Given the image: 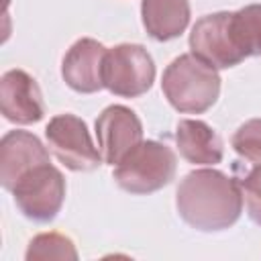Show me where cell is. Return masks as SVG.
Segmentation results:
<instances>
[{
    "label": "cell",
    "instance_id": "obj_5",
    "mask_svg": "<svg viewBox=\"0 0 261 261\" xmlns=\"http://www.w3.org/2000/svg\"><path fill=\"white\" fill-rule=\"evenodd\" d=\"M65 190L63 173L55 165L43 163L18 177L10 194L22 216L33 222H51L63 206Z\"/></svg>",
    "mask_w": 261,
    "mask_h": 261
},
{
    "label": "cell",
    "instance_id": "obj_6",
    "mask_svg": "<svg viewBox=\"0 0 261 261\" xmlns=\"http://www.w3.org/2000/svg\"><path fill=\"white\" fill-rule=\"evenodd\" d=\"M47 147L59 163L71 171H94L102 165L100 149L94 145L88 124L75 114H57L45 128Z\"/></svg>",
    "mask_w": 261,
    "mask_h": 261
},
{
    "label": "cell",
    "instance_id": "obj_17",
    "mask_svg": "<svg viewBox=\"0 0 261 261\" xmlns=\"http://www.w3.org/2000/svg\"><path fill=\"white\" fill-rule=\"evenodd\" d=\"M239 186L249 218L261 226V165H255L247 175H243Z\"/></svg>",
    "mask_w": 261,
    "mask_h": 261
},
{
    "label": "cell",
    "instance_id": "obj_9",
    "mask_svg": "<svg viewBox=\"0 0 261 261\" xmlns=\"http://www.w3.org/2000/svg\"><path fill=\"white\" fill-rule=\"evenodd\" d=\"M0 110L14 124H33L45 116L39 84L24 69H8L0 77Z\"/></svg>",
    "mask_w": 261,
    "mask_h": 261
},
{
    "label": "cell",
    "instance_id": "obj_2",
    "mask_svg": "<svg viewBox=\"0 0 261 261\" xmlns=\"http://www.w3.org/2000/svg\"><path fill=\"white\" fill-rule=\"evenodd\" d=\"M161 90L177 112L202 114L220 96V75L194 53H184L165 67Z\"/></svg>",
    "mask_w": 261,
    "mask_h": 261
},
{
    "label": "cell",
    "instance_id": "obj_8",
    "mask_svg": "<svg viewBox=\"0 0 261 261\" xmlns=\"http://www.w3.org/2000/svg\"><path fill=\"white\" fill-rule=\"evenodd\" d=\"M96 139L104 163L118 165L143 141V122L128 106L112 104L96 118Z\"/></svg>",
    "mask_w": 261,
    "mask_h": 261
},
{
    "label": "cell",
    "instance_id": "obj_4",
    "mask_svg": "<svg viewBox=\"0 0 261 261\" xmlns=\"http://www.w3.org/2000/svg\"><path fill=\"white\" fill-rule=\"evenodd\" d=\"M104 88L120 98H137L151 90L155 63L151 53L137 43H120L106 51L102 67Z\"/></svg>",
    "mask_w": 261,
    "mask_h": 261
},
{
    "label": "cell",
    "instance_id": "obj_16",
    "mask_svg": "<svg viewBox=\"0 0 261 261\" xmlns=\"http://www.w3.org/2000/svg\"><path fill=\"white\" fill-rule=\"evenodd\" d=\"M230 145L239 157L251 161L253 165H261V118L243 122L234 130Z\"/></svg>",
    "mask_w": 261,
    "mask_h": 261
},
{
    "label": "cell",
    "instance_id": "obj_3",
    "mask_svg": "<svg viewBox=\"0 0 261 261\" xmlns=\"http://www.w3.org/2000/svg\"><path fill=\"white\" fill-rule=\"evenodd\" d=\"M177 171V157L165 143L141 141L114 167V181L120 190L137 196L153 194L169 186Z\"/></svg>",
    "mask_w": 261,
    "mask_h": 261
},
{
    "label": "cell",
    "instance_id": "obj_13",
    "mask_svg": "<svg viewBox=\"0 0 261 261\" xmlns=\"http://www.w3.org/2000/svg\"><path fill=\"white\" fill-rule=\"evenodd\" d=\"M190 0H143L141 18L147 35L159 43L177 39L190 24Z\"/></svg>",
    "mask_w": 261,
    "mask_h": 261
},
{
    "label": "cell",
    "instance_id": "obj_1",
    "mask_svg": "<svg viewBox=\"0 0 261 261\" xmlns=\"http://www.w3.org/2000/svg\"><path fill=\"white\" fill-rule=\"evenodd\" d=\"M175 208L181 220L200 232L226 230L243 212L239 179L218 169H194L177 186Z\"/></svg>",
    "mask_w": 261,
    "mask_h": 261
},
{
    "label": "cell",
    "instance_id": "obj_10",
    "mask_svg": "<svg viewBox=\"0 0 261 261\" xmlns=\"http://www.w3.org/2000/svg\"><path fill=\"white\" fill-rule=\"evenodd\" d=\"M106 47L90 37L77 39L61 61L63 82L77 94H94L104 88L102 67L106 57Z\"/></svg>",
    "mask_w": 261,
    "mask_h": 261
},
{
    "label": "cell",
    "instance_id": "obj_15",
    "mask_svg": "<svg viewBox=\"0 0 261 261\" xmlns=\"http://www.w3.org/2000/svg\"><path fill=\"white\" fill-rule=\"evenodd\" d=\"M27 261H41V259H77L75 245L69 237L59 234V232H41L31 239L29 249L24 253Z\"/></svg>",
    "mask_w": 261,
    "mask_h": 261
},
{
    "label": "cell",
    "instance_id": "obj_12",
    "mask_svg": "<svg viewBox=\"0 0 261 261\" xmlns=\"http://www.w3.org/2000/svg\"><path fill=\"white\" fill-rule=\"evenodd\" d=\"M175 145L179 155L192 165H216L224 157V145L218 133L198 118H184L177 122Z\"/></svg>",
    "mask_w": 261,
    "mask_h": 261
},
{
    "label": "cell",
    "instance_id": "obj_14",
    "mask_svg": "<svg viewBox=\"0 0 261 261\" xmlns=\"http://www.w3.org/2000/svg\"><path fill=\"white\" fill-rule=\"evenodd\" d=\"M230 31L241 55L259 57L261 55V4H249L230 12Z\"/></svg>",
    "mask_w": 261,
    "mask_h": 261
},
{
    "label": "cell",
    "instance_id": "obj_11",
    "mask_svg": "<svg viewBox=\"0 0 261 261\" xmlns=\"http://www.w3.org/2000/svg\"><path fill=\"white\" fill-rule=\"evenodd\" d=\"M51 163L49 149L29 130H8L0 141V184L4 190L12 186L37 165Z\"/></svg>",
    "mask_w": 261,
    "mask_h": 261
},
{
    "label": "cell",
    "instance_id": "obj_7",
    "mask_svg": "<svg viewBox=\"0 0 261 261\" xmlns=\"http://www.w3.org/2000/svg\"><path fill=\"white\" fill-rule=\"evenodd\" d=\"M190 49L196 57L214 69H228L239 65L245 57L234 45L230 31V12H214L196 20L190 33Z\"/></svg>",
    "mask_w": 261,
    "mask_h": 261
}]
</instances>
